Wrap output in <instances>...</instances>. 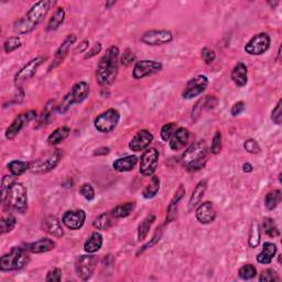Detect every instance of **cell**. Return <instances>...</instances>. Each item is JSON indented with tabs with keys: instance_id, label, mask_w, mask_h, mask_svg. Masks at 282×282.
Wrapping results in <instances>:
<instances>
[{
	"instance_id": "cell-1",
	"label": "cell",
	"mask_w": 282,
	"mask_h": 282,
	"mask_svg": "<svg viewBox=\"0 0 282 282\" xmlns=\"http://www.w3.org/2000/svg\"><path fill=\"white\" fill-rule=\"evenodd\" d=\"M119 54L118 46L112 45L99 60L96 69V81L101 86H111L116 81L119 71Z\"/></svg>"
},
{
	"instance_id": "cell-2",
	"label": "cell",
	"mask_w": 282,
	"mask_h": 282,
	"mask_svg": "<svg viewBox=\"0 0 282 282\" xmlns=\"http://www.w3.org/2000/svg\"><path fill=\"white\" fill-rule=\"evenodd\" d=\"M208 149L204 140L191 144L181 156V162L186 170L197 172L204 168L207 162Z\"/></svg>"
},
{
	"instance_id": "cell-3",
	"label": "cell",
	"mask_w": 282,
	"mask_h": 282,
	"mask_svg": "<svg viewBox=\"0 0 282 282\" xmlns=\"http://www.w3.org/2000/svg\"><path fill=\"white\" fill-rule=\"evenodd\" d=\"M30 256L27 247L15 246L6 255L0 258V270L18 271L23 269L29 264Z\"/></svg>"
},
{
	"instance_id": "cell-4",
	"label": "cell",
	"mask_w": 282,
	"mask_h": 282,
	"mask_svg": "<svg viewBox=\"0 0 282 282\" xmlns=\"http://www.w3.org/2000/svg\"><path fill=\"white\" fill-rule=\"evenodd\" d=\"M91 87L85 81L75 83L72 86L71 91L62 99L61 103L56 107V112L59 114H65L74 104H81L90 95Z\"/></svg>"
},
{
	"instance_id": "cell-5",
	"label": "cell",
	"mask_w": 282,
	"mask_h": 282,
	"mask_svg": "<svg viewBox=\"0 0 282 282\" xmlns=\"http://www.w3.org/2000/svg\"><path fill=\"white\" fill-rule=\"evenodd\" d=\"M2 203L10 210H13L20 214H24L28 210V190L21 182L15 181L10 187Z\"/></svg>"
},
{
	"instance_id": "cell-6",
	"label": "cell",
	"mask_w": 282,
	"mask_h": 282,
	"mask_svg": "<svg viewBox=\"0 0 282 282\" xmlns=\"http://www.w3.org/2000/svg\"><path fill=\"white\" fill-rule=\"evenodd\" d=\"M62 158H63V151L61 149H55L46 153L44 156H41V158L31 162L30 171L35 174L49 173L60 164Z\"/></svg>"
},
{
	"instance_id": "cell-7",
	"label": "cell",
	"mask_w": 282,
	"mask_h": 282,
	"mask_svg": "<svg viewBox=\"0 0 282 282\" xmlns=\"http://www.w3.org/2000/svg\"><path fill=\"white\" fill-rule=\"evenodd\" d=\"M120 120V114L116 108H109L99 114L94 120V127L101 134H109L116 129Z\"/></svg>"
},
{
	"instance_id": "cell-8",
	"label": "cell",
	"mask_w": 282,
	"mask_h": 282,
	"mask_svg": "<svg viewBox=\"0 0 282 282\" xmlns=\"http://www.w3.org/2000/svg\"><path fill=\"white\" fill-rule=\"evenodd\" d=\"M271 38L267 32H260L255 34L248 42L245 44V52L249 55L258 56L263 55L270 48Z\"/></svg>"
},
{
	"instance_id": "cell-9",
	"label": "cell",
	"mask_w": 282,
	"mask_h": 282,
	"mask_svg": "<svg viewBox=\"0 0 282 282\" xmlns=\"http://www.w3.org/2000/svg\"><path fill=\"white\" fill-rule=\"evenodd\" d=\"M159 151L155 148H147L141 154L139 171L143 176H152L159 164Z\"/></svg>"
},
{
	"instance_id": "cell-10",
	"label": "cell",
	"mask_w": 282,
	"mask_h": 282,
	"mask_svg": "<svg viewBox=\"0 0 282 282\" xmlns=\"http://www.w3.org/2000/svg\"><path fill=\"white\" fill-rule=\"evenodd\" d=\"M97 267V258L93 254L82 255L77 258L75 263V273L78 278L83 281L91 279L94 271Z\"/></svg>"
},
{
	"instance_id": "cell-11",
	"label": "cell",
	"mask_w": 282,
	"mask_h": 282,
	"mask_svg": "<svg viewBox=\"0 0 282 282\" xmlns=\"http://www.w3.org/2000/svg\"><path fill=\"white\" fill-rule=\"evenodd\" d=\"M36 117H38V114H36L35 111H29L20 114L19 116L13 119L11 125L6 129L4 137H6V139L8 140H13L20 133H21V130L24 127H27L31 122H33L34 119H36Z\"/></svg>"
},
{
	"instance_id": "cell-12",
	"label": "cell",
	"mask_w": 282,
	"mask_h": 282,
	"mask_svg": "<svg viewBox=\"0 0 282 282\" xmlns=\"http://www.w3.org/2000/svg\"><path fill=\"white\" fill-rule=\"evenodd\" d=\"M56 2L53 1V0H41V1H38L32 4L28 12L25 13L24 17L27 18L29 21L34 24L35 27L43 21L44 18L46 17V14L50 11V9L54 6Z\"/></svg>"
},
{
	"instance_id": "cell-13",
	"label": "cell",
	"mask_w": 282,
	"mask_h": 282,
	"mask_svg": "<svg viewBox=\"0 0 282 282\" xmlns=\"http://www.w3.org/2000/svg\"><path fill=\"white\" fill-rule=\"evenodd\" d=\"M163 65L161 62L154 60H141L136 62L133 70V77L135 80H142L144 77L154 75L162 71Z\"/></svg>"
},
{
	"instance_id": "cell-14",
	"label": "cell",
	"mask_w": 282,
	"mask_h": 282,
	"mask_svg": "<svg viewBox=\"0 0 282 282\" xmlns=\"http://www.w3.org/2000/svg\"><path fill=\"white\" fill-rule=\"evenodd\" d=\"M208 84H210V81L207 76L196 75L186 83L184 91L182 92V97L186 101H190V99L200 96L206 91Z\"/></svg>"
},
{
	"instance_id": "cell-15",
	"label": "cell",
	"mask_w": 282,
	"mask_h": 282,
	"mask_svg": "<svg viewBox=\"0 0 282 282\" xmlns=\"http://www.w3.org/2000/svg\"><path fill=\"white\" fill-rule=\"evenodd\" d=\"M141 42L149 46H160L173 41V33L169 30H148L141 35Z\"/></svg>"
},
{
	"instance_id": "cell-16",
	"label": "cell",
	"mask_w": 282,
	"mask_h": 282,
	"mask_svg": "<svg viewBox=\"0 0 282 282\" xmlns=\"http://www.w3.org/2000/svg\"><path fill=\"white\" fill-rule=\"evenodd\" d=\"M44 61V56H36L34 59L30 60L28 63L23 65L21 69L17 72V74L14 75V84L19 86L21 85L22 83L29 81L30 78H32L35 75L39 67L43 64Z\"/></svg>"
},
{
	"instance_id": "cell-17",
	"label": "cell",
	"mask_w": 282,
	"mask_h": 282,
	"mask_svg": "<svg viewBox=\"0 0 282 282\" xmlns=\"http://www.w3.org/2000/svg\"><path fill=\"white\" fill-rule=\"evenodd\" d=\"M86 221V213L83 210H70L64 213L62 217L63 225L71 231H78L84 226Z\"/></svg>"
},
{
	"instance_id": "cell-18",
	"label": "cell",
	"mask_w": 282,
	"mask_h": 282,
	"mask_svg": "<svg viewBox=\"0 0 282 282\" xmlns=\"http://www.w3.org/2000/svg\"><path fill=\"white\" fill-rule=\"evenodd\" d=\"M153 135L147 129H141L135 135V137L130 140L129 149L135 152H141L147 149L150 143L153 141Z\"/></svg>"
},
{
	"instance_id": "cell-19",
	"label": "cell",
	"mask_w": 282,
	"mask_h": 282,
	"mask_svg": "<svg viewBox=\"0 0 282 282\" xmlns=\"http://www.w3.org/2000/svg\"><path fill=\"white\" fill-rule=\"evenodd\" d=\"M195 216L198 223L203 224V225H207V224H211L216 218V211L214 204L210 201L206 202H201L200 204L197 205Z\"/></svg>"
},
{
	"instance_id": "cell-20",
	"label": "cell",
	"mask_w": 282,
	"mask_h": 282,
	"mask_svg": "<svg viewBox=\"0 0 282 282\" xmlns=\"http://www.w3.org/2000/svg\"><path fill=\"white\" fill-rule=\"evenodd\" d=\"M62 224L63 223H61L60 219L56 216L49 215L42 221L41 228H42L43 232L49 234L50 236H53L55 238H61V237H63V235H64Z\"/></svg>"
},
{
	"instance_id": "cell-21",
	"label": "cell",
	"mask_w": 282,
	"mask_h": 282,
	"mask_svg": "<svg viewBox=\"0 0 282 282\" xmlns=\"http://www.w3.org/2000/svg\"><path fill=\"white\" fill-rule=\"evenodd\" d=\"M191 137L190 130L185 127H177V129L172 135L171 139L169 140L170 149L173 151H179L182 148H184L186 143L189 142Z\"/></svg>"
},
{
	"instance_id": "cell-22",
	"label": "cell",
	"mask_w": 282,
	"mask_h": 282,
	"mask_svg": "<svg viewBox=\"0 0 282 282\" xmlns=\"http://www.w3.org/2000/svg\"><path fill=\"white\" fill-rule=\"evenodd\" d=\"M76 42V35L75 34H69L64 39L63 42L61 43V45L59 46V49L56 50L55 55H54V61L53 64L50 66V70L52 67H56L59 64H61L62 62L64 61L65 57L67 56V54L70 53V50L72 48V45Z\"/></svg>"
},
{
	"instance_id": "cell-23",
	"label": "cell",
	"mask_w": 282,
	"mask_h": 282,
	"mask_svg": "<svg viewBox=\"0 0 282 282\" xmlns=\"http://www.w3.org/2000/svg\"><path fill=\"white\" fill-rule=\"evenodd\" d=\"M231 78L234 84L238 87H244L248 83V67L244 62L238 63L233 67L231 73Z\"/></svg>"
},
{
	"instance_id": "cell-24",
	"label": "cell",
	"mask_w": 282,
	"mask_h": 282,
	"mask_svg": "<svg viewBox=\"0 0 282 282\" xmlns=\"http://www.w3.org/2000/svg\"><path fill=\"white\" fill-rule=\"evenodd\" d=\"M55 246H56L55 242H53L51 238L43 237L40 238L39 240H35L33 243L28 244L27 248L31 254H44L53 250Z\"/></svg>"
},
{
	"instance_id": "cell-25",
	"label": "cell",
	"mask_w": 282,
	"mask_h": 282,
	"mask_svg": "<svg viewBox=\"0 0 282 282\" xmlns=\"http://www.w3.org/2000/svg\"><path fill=\"white\" fill-rule=\"evenodd\" d=\"M185 192L186 190L184 189V186L181 184L179 186V189L176 190L174 196L172 197L168 208H166V223H170L175 218L176 214H177V208H179V204L182 201V198H183Z\"/></svg>"
},
{
	"instance_id": "cell-26",
	"label": "cell",
	"mask_w": 282,
	"mask_h": 282,
	"mask_svg": "<svg viewBox=\"0 0 282 282\" xmlns=\"http://www.w3.org/2000/svg\"><path fill=\"white\" fill-rule=\"evenodd\" d=\"M206 190H207V181L201 180L195 185L194 190L192 191V194L190 196V201H189V205H187L189 211L194 210L195 207H197V205L202 202L203 197H204Z\"/></svg>"
},
{
	"instance_id": "cell-27",
	"label": "cell",
	"mask_w": 282,
	"mask_h": 282,
	"mask_svg": "<svg viewBox=\"0 0 282 282\" xmlns=\"http://www.w3.org/2000/svg\"><path fill=\"white\" fill-rule=\"evenodd\" d=\"M138 164V158L136 155H127L114 161L113 168L115 171L124 173V172L133 171Z\"/></svg>"
},
{
	"instance_id": "cell-28",
	"label": "cell",
	"mask_w": 282,
	"mask_h": 282,
	"mask_svg": "<svg viewBox=\"0 0 282 282\" xmlns=\"http://www.w3.org/2000/svg\"><path fill=\"white\" fill-rule=\"evenodd\" d=\"M278 248L277 245L271 243V242H266L263 246V250L258 254L257 256V261L258 264L261 265H269L273 263L274 258L276 257Z\"/></svg>"
},
{
	"instance_id": "cell-29",
	"label": "cell",
	"mask_w": 282,
	"mask_h": 282,
	"mask_svg": "<svg viewBox=\"0 0 282 282\" xmlns=\"http://www.w3.org/2000/svg\"><path fill=\"white\" fill-rule=\"evenodd\" d=\"M103 243V235L99 232H94L84 243V250L87 254H95L102 248Z\"/></svg>"
},
{
	"instance_id": "cell-30",
	"label": "cell",
	"mask_w": 282,
	"mask_h": 282,
	"mask_svg": "<svg viewBox=\"0 0 282 282\" xmlns=\"http://www.w3.org/2000/svg\"><path fill=\"white\" fill-rule=\"evenodd\" d=\"M70 135H71V128L66 126H62L53 130V132L50 134L46 141H48V143L50 145H57L69 138Z\"/></svg>"
},
{
	"instance_id": "cell-31",
	"label": "cell",
	"mask_w": 282,
	"mask_h": 282,
	"mask_svg": "<svg viewBox=\"0 0 282 282\" xmlns=\"http://www.w3.org/2000/svg\"><path fill=\"white\" fill-rule=\"evenodd\" d=\"M66 17V13H65V10L64 8L62 7H57L55 9L54 13L52 14V17L49 19V22L46 24V31H55L61 27V24H63L64 20Z\"/></svg>"
},
{
	"instance_id": "cell-32",
	"label": "cell",
	"mask_w": 282,
	"mask_h": 282,
	"mask_svg": "<svg viewBox=\"0 0 282 282\" xmlns=\"http://www.w3.org/2000/svg\"><path fill=\"white\" fill-rule=\"evenodd\" d=\"M154 222H155V215H153V214H150V215H148L142 222L139 224L138 231H137L138 242H143V240L148 237L150 229L151 227H152Z\"/></svg>"
},
{
	"instance_id": "cell-33",
	"label": "cell",
	"mask_w": 282,
	"mask_h": 282,
	"mask_svg": "<svg viewBox=\"0 0 282 282\" xmlns=\"http://www.w3.org/2000/svg\"><path fill=\"white\" fill-rule=\"evenodd\" d=\"M115 218L111 212L103 213L101 215H98L95 219L93 221V226L99 231H107V229L111 228L113 226Z\"/></svg>"
},
{
	"instance_id": "cell-34",
	"label": "cell",
	"mask_w": 282,
	"mask_h": 282,
	"mask_svg": "<svg viewBox=\"0 0 282 282\" xmlns=\"http://www.w3.org/2000/svg\"><path fill=\"white\" fill-rule=\"evenodd\" d=\"M135 207H136L135 201L127 202V203H125V204H120V205H117L116 207H114L111 211V213L115 218H125V217L129 216L130 214L135 211Z\"/></svg>"
},
{
	"instance_id": "cell-35",
	"label": "cell",
	"mask_w": 282,
	"mask_h": 282,
	"mask_svg": "<svg viewBox=\"0 0 282 282\" xmlns=\"http://www.w3.org/2000/svg\"><path fill=\"white\" fill-rule=\"evenodd\" d=\"M35 28H36L35 25L31 23L25 17L18 19L17 21L13 23V31L18 35L28 34L30 32H32L33 30H35Z\"/></svg>"
},
{
	"instance_id": "cell-36",
	"label": "cell",
	"mask_w": 282,
	"mask_h": 282,
	"mask_svg": "<svg viewBox=\"0 0 282 282\" xmlns=\"http://www.w3.org/2000/svg\"><path fill=\"white\" fill-rule=\"evenodd\" d=\"M160 191V179L158 175H152L151 176V180L148 183V185L145 186V189L142 192V196L145 200H150V198H153L158 192Z\"/></svg>"
},
{
	"instance_id": "cell-37",
	"label": "cell",
	"mask_w": 282,
	"mask_h": 282,
	"mask_svg": "<svg viewBox=\"0 0 282 282\" xmlns=\"http://www.w3.org/2000/svg\"><path fill=\"white\" fill-rule=\"evenodd\" d=\"M8 170L10 172V174H12L14 176H20L22 175L24 172L30 170V163L21 160H12L10 161L8 164Z\"/></svg>"
},
{
	"instance_id": "cell-38",
	"label": "cell",
	"mask_w": 282,
	"mask_h": 282,
	"mask_svg": "<svg viewBox=\"0 0 282 282\" xmlns=\"http://www.w3.org/2000/svg\"><path fill=\"white\" fill-rule=\"evenodd\" d=\"M260 239H261V228L259 223L257 221H255L253 222L249 232V239H248L249 247L257 248L260 244Z\"/></svg>"
},
{
	"instance_id": "cell-39",
	"label": "cell",
	"mask_w": 282,
	"mask_h": 282,
	"mask_svg": "<svg viewBox=\"0 0 282 282\" xmlns=\"http://www.w3.org/2000/svg\"><path fill=\"white\" fill-rule=\"evenodd\" d=\"M281 202V191L274 190L269 192L265 197V206L268 211H274L275 208L278 207Z\"/></svg>"
},
{
	"instance_id": "cell-40",
	"label": "cell",
	"mask_w": 282,
	"mask_h": 282,
	"mask_svg": "<svg viewBox=\"0 0 282 282\" xmlns=\"http://www.w3.org/2000/svg\"><path fill=\"white\" fill-rule=\"evenodd\" d=\"M263 231L266 235H267L268 237H271V238H276V237L280 236V231H279L278 225H277L274 219L270 218V217H265L264 218Z\"/></svg>"
},
{
	"instance_id": "cell-41",
	"label": "cell",
	"mask_w": 282,
	"mask_h": 282,
	"mask_svg": "<svg viewBox=\"0 0 282 282\" xmlns=\"http://www.w3.org/2000/svg\"><path fill=\"white\" fill-rule=\"evenodd\" d=\"M15 225H17V218L13 214L9 213L7 215H3L0 221V229H1V234H7L12 232Z\"/></svg>"
},
{
	"instance_id": "cell-42",
	"label": "cell",
	"mask_w": 282,
	"mask_h": 282,
	"mask_svg": "<svg viewBox=\"0 0 282 282\" xmlns=\"http://www.w3.org/2000/svg\"><path fill=\"white\" fill-rule=\"evenodd\" d=\"M56 107L57 106H55L54 101H51L46 104L42 114L39 116V122H38L39 126H45V125H48L50 123V120L52 118V113H53L54 109H56Z\"/></svg>"
},
{
	"instance_id": "cell-43",
	"label": "cell",
	"mask_w": 282,
	"mask_h": 282,
	"mask_svg": "<svg viewBox=\"0 0 282 282\" xmlns=\"http://www.w3.org/2000/svg\"><path fill=\"white\" fill-rule=\"evenodd\" d=\"M21 46H22V40L19 35L10 36V38H8L6 41H4L3 51L6 52L7 54H10V53H12L13 51L21 48Z\"/></svg>"
},
{
	"instance_id": "cell-44",
	"label": "cell",
	"mask_w": 282,
	"mask_h": 282,
	"mask_svg": "<svg viewBox=\"0 0 282 282\" xmlns=\"http://www.w3.org/2000/svg\"><path fill=\"white\" fill-rule=\"evenodd\" d=\"M256 276H257V268L252 264L244 265L238 270V277L243 280H252Z\"/></svg>"
},
{
	"instance_id": "cell-45",
	"label": "cell",
	"mask_w": 282,
	"mask_h": 282,
	"mask_svg": "<svg viewBox=\"0 0 282 282\" xmlns=\"http://www.w3.org/2000/svg\"><path fill=\"white\" fill-rule=\"evenodd\" d=\"M177 129V124L176 123H168L165 124L161 128L160 132V137L162 139L164 142H168V141L171 139L172 135L174 134L175 130Z\"/></svg>"
},
{
	"instance_id": "cell-46",
	"label": "cell",
	"mask_w": 282,
	"mask_h": 282,
	"mask_svg": "<svg viewBox=\"0 0 282 282\" xmlns=\"http://www.w3.org/2000/svg\"><path fill=\"white\" fill-rule=\"evenodd\" d=\"M223 148V136L222 133L217 130L215 133V135L213 136V139H212V144H211V153L212 154H218L221 153Z\"/></svg>"
},
{
	"instance_id": "cell-47",
	"label": "cell",
	"mask_w": 282,
	"mask_h": 282,
	"mask_svg": "<svg viewBox=\"0 0 282 282\" xmlns=\"http://www.w3.org/2000/svg\"><path fill=\"white\" fill-rule=\"evenodd\" d=\"M15 177L17 176H14L12 174L4 175L2 177V180H1V200L2 201L7 197L10 187H11L12 184L15 182Z\"/></svg>"
},
{
	"instance_id": "cell-48",
	"label": "cell",
	"mask_w": 282,
	"mask_h": 282,
	"mask_svg": "<svg viewBox=\"0 0 282 282\" xmlns=\"http://www.w3.org/2000/svg\"><path fill=\"white\" fill-rule=\"evenodd\" d=\"M201 56L205 64L211 65L214 63V61L216 60V52L215 50L210 48V46H205V48H203L201 51Z\"/></svg>"
},
{
	"instance_id": "cell-49",
	"label": "cell",
	"mask_w": 282,
	"mask_h": 282,
	"mask_svg": "<svg viewBox=\"0 0 282 282\" xmlns=\"http://www.w3.org/2000/svg\"><path fill=\"white\" fill-rule=\"evenodd\" d=\"M80 194L85 198L87 201H93L94 198H95V190H94V187L92 186V184L90 183H83L80 186Z\"/></svg>"
},
{
	"instance_id": "cell-50",
	"label": "cell",
	"mask_w": 282,
	"mask_h": 282,
	"mask_svg": "<svg viewBox=\"0 0 282 282\" xmlns=\"http://www.w3.org/2000/svg\"><path fill=\"white\" fill-rule=\"evenodd\" d=\"M244 149L246 150L247 152L252 153V154H257L261 151V147H260V144L258 143V141L253 139V138H249L247 140H245Z\"/></svg>"
},
{
	"instance_id": "cell-51",
	"label": "cell",
	"mask_w": 282,
	"mask_h": 282,
	"mask_svg": "<svg viewBox=\"0 0 282 282\" xmlns=\"http://www.w3.org/2000/svg\"><path fill=\"white\" fill-rule=\"evenodd\" d=\"M258 280L260 282H268V281H279L280 278L275 269H266L260 274Z\"/></svg>"
},
{
	"instance_id": "cell-52",
	"label": "cell",
	"mask_w": 282,
	"mask_h": 282,
	"mask_svg": "<svg viewBox=\"0 0 282 282\" xmlns=\"http://www.w3.org/2000/svg\"><path fill=\"white\" fill-rule=\"evenodd\" d=\"M282 101L279 99L278 103H277V105L275 106V108L273 109V112H271V120H273L274 124L276 125H281L282 122Z\"/></svg>"
},
{
	"instance_id": "cell-53",
	"label": "cell",
	"mask_w": 282,
	"mask_h": 282,
	"mask_svg": "<svg viewBox=\"0 0 282 282\" xmlns=\"http://www.w3.org/2000/svg\"><path fill=\"white\" fill-rule=\"evenodd\" d=\"M161 236H162V227H158L156 228V231H155V233L153 234V237L151 238V240L149 243H147L144 245V246L141 248L139 252L137 253V256L140 254V253H143L145 249H148V248H151L152 246H154V245L159 242V240L161 239Z\"/></svg>"
},
{
	"instance_id": "cell-54",
	"label": "cell",
	"mask_w": 282,
	"mask_h": 282,
	"mask_svg": "<svg viewBox=\"0 0 282 282\" xmlns=\"http://www.w3.org/2000/svg\"><path fill=\"white\" fill-rule=\"evenodd\" d=\"M136 60V56L134 54V52L127 49L124 51V53L122 54V57H120V63L124 66H129L130 64H133V62H135Z\"/></svg>"
},
{
	"instance_id": "cell-55",
	"label": "cell",
	"mask_w": 282,
	"mask_h": 282,
	"mask_svg": "<svg viewBox=\"0 0 282 282\" xmlns=\"http://www.w3.org/2000/svg\"><path fill=\"white\" fill-rule=\"evenodd\" d=\"M62 280V270L60 268L51 269L45 277L46 282H60Z\"/></svg>"
},
{
	"instance_id": "cell-56",
	"label": "cell",
	"mask_w": 282,
	"mask_h": 282,
	"mask_svg": "<svg viewBox=\"0 0 282 282\" xmlns=\"http://www.w3.org/2000/svg\"><path fill=\"white\" fill-rule=\"evenodd\" d=\"M102 49H103L102 43L101 42H96L95 44L93 45V48H91L90 50L86 51V54L84 56V59L88 60V59H92V57H94V56L98 55L102 52Z\"/></svg>"
},
{
	"instance_id": "cell-57",
	"label": "cell",
	"mask_w": 282,
	"mask_h": 282,
	"mask_svg": "<svg viewBox=\"0 0 282 282\" xmlns=\"http://www.w3.org/2000/svg\"><path fill=\"white\" fill-rule=\"evenodd\" d=\"M245 111V103L243 101L236 102L231 108V114L233 117H236L238 115L242 114Z\"/></svg>"
},
{
	"instance_id": "cell-58",
	"label": "cell",
	"mask_w": 282,
	"mask_h": 282,
	"mask_svg": "<svg viewBox=\"0 0 282 282\" xmlns=\"http://www.w3.org/2000/svg\"><path fill=\"white\" fill-rule=\"evenodd\" d=\"M111 152V149L108 147H101L94 151V155H106Z\"/></svg>"
},
{
	"instance_id": "cell-59",
	"label": "cell",
	"mask_w": 282,
	"mask_h": 282,
	"mask_svg": "<svg viewBox=\"0 0 282 282\" xmlns=\"http://www.w3.org/2000/svg\"><path fill=\"white\" fill-rule=\"evenodd\" d=\"M88 45H90V40H84L83 42L78 45V48L76 49V51H80L81 53H86V50L88 48Z\"/></svg>"
},
{
	"instance_id": "cell-60",
	"label": "cell",
	"mask_w": 282,
	"mask_h": 282,
	"mask_svg": "<svg viewBox=\"0 0 282 282\" xmlns=\"http://www.w3.org/2000/svg\"><path fill=\"white\" fill-rule=\"evenodd\" d=\"M254 170V166L250 164L249 162L247 163H244L243 165V171L245 172V173H249V172H252Z\"/></svg>"
}]
</instances>
